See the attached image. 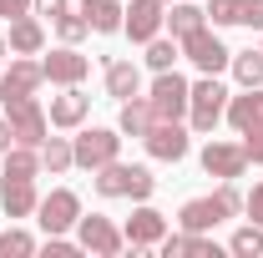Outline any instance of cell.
<instances>
[{
	"instance_id": "1",
	"label": "cell",
	"mask_w": 263,
	"mask_h": 258,
	"mask_svg": "<svg viewBox=\"0 0 263 258\" xmlns=\"http://www.w3.org/2000/svg\"><path fill=\"white\" fill-rule=\"evenodd\" d=\"M91 188H97V197H132V202H147V197L157 193V177L142 167V162H106V167H97L91 172Z\"/></svg>"
},
{
	"instance_id": "2",
	"label": "cell",
	"mask_w": 263,
	"mask_h": 258,
	"mask_svg": "<svg viewBox=\"0 0 263 258\" xmlns=\"http://www.w3.org/2000/svg\"><path fill=\"white\" fill-rule=\"evenodd\" d=\"M223 112H228V86L202 71V76L193 81V91H187V127L208 137V132L223 122Z\"/></svg>"
},
{
	"instance_id": "3",
	"label": "cell",
	"mask_w": 263,
	"mask_h": 258,
	"mask_svg": "<svg viewBox=\"0 0 263 258\" xmlns=\"http://www.w3.org/2000/svg\"><path fill=\"white\" fill-rule=\"evenodd\" d=\"M71 152H76V167L97 172V167L122 157V132L117 127H86L81 137H71Z\"/></svg>"
},
{
	"instance_id": "4",
	"label": "cell",
	"mask_w": 263,
	"mask_h": 258,
	"mask_svg": "<svg viewBox=\"0 0 263 258\" xmlns=\"http://www.w3.org/2000/svg\"><path fill=\"white\" fill-rule=\"evenodd\" d=\"M5 122H10V132H15L21 147H41V142L51 137V117H46V106H41L35 97L5 101Z\"/></svg>"
},
{
	"instance_id": "5",
	"label": "cell",
	"mask_w": 263,
	"mask_h": 258,
	"mask_svg": "<svg viewBox=\"0 0 263 258\" xmlns=\"http://www.w3.org/2000/svg\"><path fill=\"white\" fill-rule=\"evenodd\" d=\"M187 91H193V81H182L177 71H157V81L147 86V101H152L157 122H182L187 117Z\"/></svg>"
},
{
	"instance_id": "6",
	"label": "cell",
	"mask_w": 263,
	"mask_h": 258,
	"mask_svg": "<svg viewBox=\"0 0 263 258\" xmlns=\"http://www.w3.org/2000/svg\"><path fill=\"white\" fill-rule=\"evenodd\" d=\"M182 56H187L197 71H208V76L228 71V61H233V51L218 41V26H197L193 35H182Z\"/></svg>"
},
{
	"instance_id": "7",
	"label": "cell",
	"mask_w": 263,
	"mask_h": 258,
	"mask_svg": "<svg viewBox=\"0 0 263 258\" xmlns=\"http://www.w3.org/2000/svg\"><path fill=\"white\" fill-rule=\"evenodd\" d=\"M76 243H81L86 253H97V258H117L122 248H127V238H122V228L111 223L106 213H91V218L81 213V218H76Z\"/></svg>"
},
{
	"instance_id": "8",
	"label": "cell",
	"mask_w": 263,
	"mask_h": 258,
	"mask_svg": "<svg viewBox=\"0 0 263 258\" xmlns=\"http://www.w3.org/2000/svg\"><path fill=\"white\" fill-rule=\"evenodd\" d=\"M162 233H167V218L152 208V202H137V208H132V218L122 223V238H127L132 253H147V248H157V243H162Z\"/></svg>"
},
{
	"instance_id": "9",
	"label": "cell",
	"mask_w": 263,
	"mask_h": 258,
	"mask_svg": "<svg viewBox=\"0 0 263 258\" xmlns=\"http://www.w3.org/2000/svg\"><path fill=\"white\" fill-rule=\"evenodd\" d=\"M81 218V197L71 193V188H51V193L41 197V208H35V223L46 228V233H71Z\"/></svg>"
},
{
	"instance_id": "10",
	"label": "cell",
	"mask_w": 263,
	"mask_h": 258,
	"mask_svg": "<svg viewBox=\"0 0 263 258\" xmlns=\"http://www.w3.org/2000/svg\"><path fill=\"white\" fill-rule=\"evenodd\" d=\"M167 26V5L162 0H132L127 10H122V31L137 41V46H147L152 35H162Z\"/></svg>"
},
{
	"instance_id": "11",
	"label": "cell",
	"mask_w": 263,
	"mask_h": 258,
	"mask_svg": "<svg viewBox=\"0 0 263 258\" xmlns=\"http://www.w3.org/2000/svg\"><path fill=\"white\" fill-rule=\"evenodd\" d=\"M142 142H147V152L157 162H182L193 152V132L182 127V122H152V132H147Z\"/></svg>"
},
{
	"instance_id": "12",
	"label": "cell",
	"mask_w": 263,
	"mask_h": 258,
	"mask_svg": "<svg viewBox=\"0 0 263 258\" xmlns=\"http://www.w3.org/2000/svg\"><path fill=\"white\" fill-rule=\"evenodd\" d=\"M41 81H46L41 61H31V56H10L5 76H0V101H21V97H35V91H41Z\"/></svg>"
},
{
	"instance_id": "13",
	"label": "cell",
	"mask_w": 263,
	"mask_h": 258,
	"mask_svg": "<svg viewBox=\"0 0 263 258\" xmlns=\"http://www.w3.org/2000/svg\"><path fill=\"white\" fill-rule=\"evenodd\" d=\"M202 172L218 177V182H223V177L238 182V177L248 172V152H243V142H208V147H202Z\"/></svg>"
},
{
	"instance_id": "14",
	"label": "cell",
	"mask_w": 263,
	"mask_h": 258,
	"mask_svg": "<svg viewBox=\"0 0 263 258\" xmlns=\"http://www.w3.org/2000/svg\"><path fill=\"white\" fill-rule=\"evenodd\" d=\"M223 218H228V208L218 202V193H208V197H187V202L177 208V228H182V233H213Z\"/></svg>"
},
{
	"instance_id": "15",
	"label": "cell",
	"mask_w": 263,
	"mask_h": 258,
	"mask_svg": "<svg viewBox=\"0 0 263 258\" xmlns=\"http://www.w3.org/2000/svg\"><path fill=\"white\" fill-rule=\"evenodd\" d=\"M41 71H46V81H51V86H81V81H86V71H91V61H86L76 46H61V51H51V56L41 61Z\"/></svg>"
},
{
	"instance_id": "16",
	"label": "cell",
	"mask_w": 263,
	"mask_h": 258,
	"mask_svg": "<svg viewBox=\"0 0 263 258\" xmlns=\"http://www.w3.org/2000/svg\"><path fill=\"white\" fill-rule=\"evenodd\" d=\"M86 112H91V97L81 91V86H61V97H51V127H61V132H76L81 122H86Z\"/></svg>"
},
{
	"instance_id": "17",
	"label": "cell",
	"mask_w": 263,
	"mask_h": 258,
	"mask_svg": "<svg viewBox=\"0 0 263 258\" xmlns=\"http://www.w3.org/2000/svg\"><path fill=\"white\" fill-rule=\"evenodd\" d=\"M228 127L243 137V132L263 127V86H243V97H228Z\"/></svg>"
},
{
	"instance_id": "18",
	"label": "cell",
	"mask_w": 263,
	"mask_h": 258,
	"mask_svg": "<svg viewBox=\"0 0 263 258\" xmlns=\"http://www.w3.org/2000/svg\"><path fill=\"white\" fill-rule=\"evenodd\" d=\"M0 202H5V213H10V218H35V208H41L35 177H5V188H0Z\"/></svg>"
},
{
	"instance_id": "19",
	"label": "cell",
	"mask_w": 263,
	"mask_h": 258,
	"mask_svg": "<svg viewBox=\"0 0 263 258\" xmlns=\"http://www.w3.org/2000/svg\"><path fill=\"white\" fill-rule=\"evenodd\" d=\"M162 258H218V243L208 233H162Z\"/></svg>"
},
{
	"instance_id": "20",
	"label": "cell",
	"mask_w": 263,
	"mask_h": 258,
	"mask_svg": "<svg viewBox=\"0 0 263 258\" xmlns=\"http://www.w3.org/2000/svg\"><path fill=\"white\" fill-rule=\"evenodd\" d=\"M10 56H41L46 51V26H41V15H21V21H10Z\"/></svg>"
},
{
	"instance_id": "21",
	"label": "cell",
	"mask_w": 263,
	"mask_h": 258,
	"mask_svg": "<svg viewBox=\"0 0 263 258\" xmlns=\"http://www.w3.org/2000/svg\"><path fill=\"white\" fill-rule=\"evenodd\" d=\"M152 122H157V112H152V101H147V97L122 101V112H117V132H122V137H147Z\"/></svg>"
},
{
	"instance_id": "22",
	"label": "cell",
	"mask_w": 263,
	"mask_h": 258,
	"mask_svg": "<svg viewBox=\"0 0 263 258\" xmlns=\"http://www.w3.org/2000/svg\"><path fill=\"white\" fill-rule=\"evenodd\" d=\"M122 0H81V15H86V26L97 35H117L122 31Z\"/></svg>"
},
{
	"instance_id": "23",
	"label": "cell",
	"mask_w": 263,
	"mask_h": 258,
	"mask_svg": "<svg viewBox=\"0 0 263 258\" xmlns=\"http://www.w3.org/2000/svg\"><path fill=\"white\" fill-rule=\"evenodd\" d=\"M106 97H117V101L142 97V71L132 61H106Z\"/></svg>"
},
{
	"instance_id": "24",
	"label": "cell",
	"mask_w": 263,
	"mask_h": 258,
	"mask_svg": "<svg viewBox=\"0 0 263 258\" xmlns=\"http://www.w3.org/2000/svg\"><path fill=\"white\" fill-rule=\"evenodd\" d=\"M76 167V152H71V137H46L41 142V172H51V177H61Z\"/></svg>"
},
{
	"instance_id": "25",
	"label": "cell",
	"mask_w": 263,
	"mask_h": 258,
	"mask_svg": "<svg viewBox=\"0 0 263 258\" xmlns=\"http://www.w3.org/2000/svg\"><path fill=\"white\" fill-rule=\"evenodd\" d=\"M197 26H208V10H197V5H187V0H172V5H167V31L177 35V41L193 35Z\"/></svg>"
},
{
	"instance_id": "26",
	"label": "cell",
	"mask_w": 263,
	"mask_h": 258,
	"mask_svg": "<svg viewBox=\"0 0 263 258\" xmlns=\"http://www.w3.org/2000/svg\"><path fill=\"white\" fill-rule=\"evenodd\" d=\"M228 71L238 76V86H263V46L258 51H233Z\"/></svg>"
},
{
	"instance_id": "27",
	"label": "cell",
	"mask_w": 263,
	"mask_h": 258,
	"mask_svg": "<svg viewBox=\"0 0 263 258\" xmlns=\"http://www.w3.org/2000/svg\"><path fill=\"white\" fill-rule=\"evenodd\" d=\"M177 56H182V41H177V35H152V41H147V66H152V71H172Z\"/></svg>"
},
{
	"instance_id": "28",
	"label": "cell",
	"mask_w": 263,
	"mask_h": 258,
	"mask_svg": "<svg viewBox=\"0 0 263 258\" xmlns=\"http://www.w3.org/2000/svg\"><path fill=\"white\" fill-rule=\"evenodd\" d=\"M5 177H41V147H10L5 152Z\"/></svg>"
},
{
	"instance_id": "29",
	"label": "cell",
	"mask_w": 263,
	"mask_h": 258,
	"mask_svg": "<svg viewBox=\"0 0 263 258\" xmlns=\"http://www.w3.org/2000/svg\"><path fill=\"white\" fill-rule=\"evenodd\" d=\"M228 253H238V258H263V228L258 223H243L228 238Z\"/></svg>"
},
{
	"instance_id": "30",
	"label": "cell",
	"mask_w": 263,
	"mask_h": 258,
	"mask_svg": "<svg viewBox=\"0 0 263 258\" xmlns=\"http://www.w3.org/2000/svg\"><path fill=\"white\" fill-rule=\"evenodd\" d=\"M56 35H61V46H81L91 35V26H86L81 10H66V15H56Z\"/></svg>"
},
{
	"instance_id": "31",
	"label": "cell",
	"mask_w": 263,
	"mask_h": 258,
	"mask_svg": "<svg viewBox=\"0 0 263 258\" xmlns=\"http://www.w3.org/2000/svg\"><path fill=\"white\" fill-rule=\"evenodd\" d=\"M208 21L223 31V26H243V0H208Z\"/></svg>"
},
{
	"instance_id": "32",
	"label": "cell",
	"mask_w": 263,
	"mask_h": 258,
	"mask_svg": "<svg viewBox=\"0 0 263 258\" xmlns=\"http://www.w3.org/2000/svg\"><path fill=\"white\" fill-rule=\"evenodd\" d=\"M31 258L35 253V238L26 233V228H10V233H0V258Z\"/></svg>"
},
{
	"instance_id": "33",
	"label": "cell",
	"mask_w": 263,
	"mask_h": 258,
	"mask_svg": "<svg viewBox=\"0 0 263 258\" xmlns=\"http://www.w3.org/2000/svg\"><path fill=\"white\" fill-rule=\"evenodd\" d=\"M66 10H71V0H31V15H41V21H56Z\"/></svg>"
},
{
	"instance_id": "34",
	"label": "cell",
	"mask_w": 263,
	"mask_h": 258,
	"mask_svg": "<svg viewBox=\"0 0 263 258\" xmlns=\"http://www.w3.org/2000/svg\"><path fill=\"white\" fill-rule=\"evenodd\" d=\"M243 152H248V162H258V167H263V127L243 132Z\"/></svg>"
},
{
	"instance_id": "35",
	"label": "cell",
	"mask_w": 263,
	"mask_h": 258,
	"mask_svg": "<svg viewBox=\"0 0 263 258\" xmlns=\"http://www.w3.org/2000/svg\"><path fill=\"white\" fill-rule=\"evenodd\" d=\"M243 213H248V218L263 228V182H253V193L243 197Z\"/></svg>"
},
{
	"instance_id": "36",
	"label": "cell",
	"mask_w": 263,
	"mask_h": 258,
	"mask_svg": "<svg viewBox=\"0 0 263 258\" xmlns=\"http://www.w3.org/2000/svg\"><path fill=\"white\" fill-rule=\"evenodd\" d=\"M243 26L263 31V0H243Z\"/></svg>"
},
{
	"instance_id": "37",
	"label": "cell",
	"mask_w": 263,
	"mask_h": 258,
	"mask_svg": "<svg viewBox=\"0 0 263 258\" xmlns=\"http://www.w3.org/2000/svg\"><path fill=\"white\" fill-rule=\"evenodd\" d=\"M0 15L5 21H21V15H31V0H0Z\"/></svg>"
},
{
	"instance_id": "38",
	"label": "cell",
	"mask_w": 263,
	"mask_h": 258,
	"mask_svg": "<svg viewBox=\"0 0 263 258\" xmlns=\"http://www.w3.org/2000/svg\"><path fill=\"white\" fill-rule=\"evenodd\" d=\"M10 147H15V132H10V122H5V117H0V157H5Z\"/></svg>"
},
{
	"instance_id": "39",
	"label": "cell",
	"mask_w": 263,
	"mask_h": 258,
	"mask_svg": "<svg viewBox=\"0 0 263 258\" xmlns=\"http://www.w3.org/2000/svg\"><path fill=\"white\" fill-rule=\"evenodd\" d=\"M5 51H10V46H5V41H0V61H5Z\"/></svg>"
},
{
	"instance_id": "40",
	"label": "cell",
	"mask_w": 263,
	"mask_h": 258,
	"mask_svg": "<svg viewBox=\"0 0 263 258\" xmlns=\"http://www.w3.org/2000/svg\"><path fill=\"white\" fill-rule=\"evenodd\" d=\"M162 5H172V0H162Z\"/></svg>"
}]
</instances>
